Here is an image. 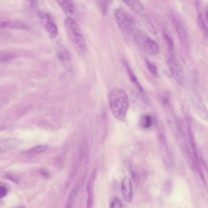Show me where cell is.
<instances>
[{"label": "cell", "mask_w": 208, "mask_h": 208, "mask_svg": "<svg viewBox=\"0 0 208 208\" xmlns=\"http://www.w3.org/2000/svg\"><path fill=\"white\" fill-rule=\"evenodd\" d=\"M109 101L114 116L120 121L125 120L129 106L128 97L126 92L121 89H114L109 93Z\"/></svg>", "instance_id": "cell-1"}, {"label": "cell", "mask_w": 208, "mask_h": 208, "mask_svg": "<svg viewBox=\"0 0 208 208\" xmlns=\"http://www.w3.org/2000/svg\"><path fill=\"white\" fill-rule=\"evenodd\" d=\"M67 34L75 50L79 54H84L87 50L85 41L81 29L74 19L67 17L64 20Z\"/></svg>", "instance_id": "cell-2"}, {"label": "cell", "mask_w": 208, "mask_h": 208, "mask_svg": "<svg viewBox=\"0 0 208 208\" xmlns=\"http://www.w3.org/2000/svg\"><path fill=\"white\" fill-rule=\"evenodd\" d=\"M115 19L123 32L132 36L140 31L139 24L131 14L124 9L118 8L115 12Z\"/></svg>", "instance_id": "cell-3"}, {"label": "cell", "mask_w": 208, "mask_h": 208, "mask_svg": "<svg viewBox=\"0 0 208 208\" xmlns=\"http://www.w3.org/2000/svg\"><path fill=\"white\" fill-rule=\"evenodd\" d=\"M123 2L130 9L133 11L141 19H142V21L145 25L146 27L151 33L154 35L157 33L156 29L152 23L144 6L140 1L131 0L124 1Z\"/></svg>", "instance_id": "cell-4"}, {"label": "cell", "mask_w": 208, "mask_h": 208, "mask_svg": "<svg viewBox=\"0 0 208 208\" xmlns=\"http://www.w3.org/2000/svg\"><path fill=\"white\" fill-rule=\"evenodd\" d=\"M135 43L148 54L156 55L160 52L158 44L141 30L132 37Z\"/></svg>", "instance_id": "cell-5"}, {"label": "cell", "mask_w": 208, "mask_h": 208, "mask_svg": "<svg viewBox=\"0 0 208 208\" xmlns=\"http://www.w3.org/2000/svg\"><path fill=\"white\" fill-rule=\"evenodd\" d=\"M168 67L174 78L180 85L184 83L185 77L181 63L173 54H170L167 59Z\"/></svg>", "instance_id": "cell-6"}, {"label": "cell", "mask_w": 208, "mask_h": 208, "mask_svg": "<svg viewBox=\"0 0 208 208\" xmlns=\"http://www.w3.org/2000/svg\"><path fill=\"white\" fill-rule=\"evenodd\" d=\"M171 18L180 42L185 48H188L189 45V37L184 24L179 16L175 12L171 13Z\"/></svg>", "instance_id": "cell-7"}, {"label": "cell", "mask_w": 208, "mask_h": 208, "mask_svg": "<svg viewBox=\"0 0 208 208\" xmlns=\"http://www.w3.org/2000/svg\"><path fill=\"white\" fill-rule=\"evenodd\" d=\"M40 21L52 38L56 37L58 33V26L50 14L46 12L40 13Z\"/></svg>", "instance_id": "cell-8"}, {"label": "cell", "mask_w": 208, "mask_h": 208, "mask_svg": "<svg viewBox=\"0 0 208 208\" xmlns=\"http://www.w3.org/2000/svg\"><path fill=\"white\" fill-rule=\"evenodd\" d=\"M121 190L124 199L128 203L131 202L132 198V187L131 180L128 177H125L123 179Z\"/></svg>", "instance_id": "cell-9"}, {"label": "cell", "mask_w": 208, "mask_h": 208, "mask_svg": "<svg viewBox=\"0 0 208 208\" xmlns=\"http://www.w3.org/2000/svg\"><path fill=\"white\" fill-rule=\"evenodd\" d=\"M1 27L2 28L15 29L26 30L28 26L21 22L15 20H6L1 23Z\"/></svg>", "instance_id": "cell-10"}, {"label": "cell", "mask_w": 208, "mask_h": 208, "mask_svg": "<svg viewBox=\"0 0 208 208\" xmlns=\"http://www.w3.org/2000/svg\"><path fill=\"white\" fill-rule=\"evenodd\" d=\"M57 3L65 14H72L75 13L76 7L75 3L71 1H58Z\"/></svg>", "instance_id": "cell-11"}, {"label": "cell", "mask_w": 208, "mask_h": 208, "mask_svg": "<svg viewBox=\"0 0 208 208\" xmlns=\"http://www.w3.org/2000/svg\"><path fill=\"white\" fill-rule=\"evenodd\" d=\"M122 62L123 63L125 67H126L129 76L131 81L136 85V86H137L139 90L141 92H143V90L142 86L140 84L137 77H136L134 73L132 71V70H131V68H130L129 65L128 63L125 59L123 60Z\"/></svg>", "instance_id": "cell-12"}, {"label": "cell", "mask_w": 208, "mask_h": 208, "mask_svg": "<svg viewBox=\"0 0 208 208\" xmlns=\"http://www.w3.org/2000/svg\"><path fill=\"white\" fill-rule=\"evenodd\" d=\"M198 103H195L196 109L197 113L199 116L203 118L204 120H208V111L205 105L202 103L201 101H197Z\"/></svg>", "instance_id": "cell-13"}, {"label": "cell", "mask_w": 208, "mask_h": 208, "mask_svg": "<svg viewBox=\"0 0 208 208\" xmlns=\"http://www.w3.org/2000/svg\"><path fill=\"white\" fill-rule=\"evenodd\" d=\"M153 120L150 115H145L141 117L139 121V125L142 128L148 129L152 126Z\"/></svg>", "instance_id": "cell-14"}, {"label": "cell", "mask_w": 208, "mask_h": 208, "mask_svg": "<svg viewBox=\"0 0 208 208\" xmlns=\"http://www.w3.org/2000/svg\"><path fill=\"white\" fill-rule=\"evenodd\" d=\"M77 192L78 188L77 187H75V188L73 189L70 192V195L68 198V201L64 208H72L75 203L76 196H77Z\"/></svg>", "instance_id": "cell-15"}, {"label": "cell", "mask_w": 208, "mask_h": 208, "mask_svg": "<svg viewBox=\"0 0 208 208\" xmlns=\"http://www.w3.org/2000/svg\"><path fill=\"white\" fill-rule=\"evenodd\" d=\"M48 146L41 145L34 147L27 152L28 154H38L44 153L48 149Z\"/></svg>", "instance_id": "cell-16"}, {"label": "cell", "mask_w": 208, "mask_h": 208, "mask_svg": "<svg viewBox=\"0 0 208 208\" xmlns=\"http://www.w3.org/2000/svg\"><path fill=\"white\" fill-rule=\"evenodd\" d=\"M145 63L147 69L153 75L156 76L157 75L158 71L156 65L147 58H145Z\"/></svg>", "instance_id": "cell-17"}, {"label": "cell", "mask_w": 208, "mask_h": 208, "mask_svg": "<svg viewBox=\"0 0 208 208\" xmlns=\"http://www.w3.org/2000/svg\"><path fill=\"white\" fill-rule=\"evenodd\" d=\"M98 7L102 15L104 16L106 14L108 9L109 5V1H100L98 3Z\"/></svg>", "instance_id": "cell-18"}, {"label": "cell", "mask_w": 208, "mask_h": 208, "mask_svg": "<svg viewBox=\"0 0 208 208\" xmlns=\"http://www.w3.org/2000/svg\"><path fill=\"white\" fill-rule=\"evenodd\" d=\"M164 36L165 41L167 43L168 48L170 54H173V52L174 49V43L172 39L165 32H164Z\"/></svg>", "instance_id": "cell-19"}, {"label": "cell", "mask_w": 208, "mask_h": 208, "mask_svg": "<svg viewBox=\"0 0 208 208\" xmlns=\"http://www.w3.org/2000/svg\"><path fill=\"white\" fill-rule=\"evenodd\" d=\"M16 54L11 53H4L1 55V61L6 62L12 60L16 57Z\"/></svg>", "instance_id": "cell-20"}, {"label": "cell", "mask_w": 208, "mask_h": 208, "mask_svg": "<svg viewBox=\"0 0 208 208\" xmlns=\"http://www.w3.org/2000/svg\"><path fill=\"white\" fill-rule=\"evenodd\" d=\"M58 57L63 62L65 63V62L69 61V56L67 51L64 50L61 51L58 53Z\"/></svg>", "instance_id": "cell-21"}, {"label": "cell", "mask_w": 208, "mask_h": 208, "mask_svg": "<svg viewBox=\"0 0 208 208\" xmlns=\"http://www.w3.org/2000/svg\"><path fill=\"white\" fill-rule=\"evenodd\" d=\"M109 208H123L121 200L118 198H114L112 201Z\"/></svg>", "instance_id": "cell-22"}, {"label": "cell", "mask_w": 208, "mask_h": 208, "mask_svg": "<svg viewBox=\"0 0 208 208\" xmlns=\"http://www.w3.org/2000/svg\"><path fill=\"white\" fill-rule=\"evenodd\" d=\"M177 126L178 131H179L181 136L182 137H185L186 135L185 131L184 125L182 120H178L177 122Z\"/></svg>", "instance_id": "cell-23"}, {"label": "cell", "mask_w": 208, "mask_h": 208, "mask_svg": "<svg viewBox=\"0 0 208 208\" xmlns=\"http://www.w3.org/2000/svg\"><path fill=\"white\" fill-rule=\"evenodd\" d=\"M8 189L6 187L4 186H1L0 187V198H4L7 194Z\"/></svg>", "instance_id": "cell-24"}, {"label": "cell", "mask_w": 208, "mask_h": 208, "mask_svg": "<svg viewBox=\"0 0 208 208\" xmlns=\"http://www.w3.org/2000/svg\"><path fill=\"white\" fill-rule=\"evenodd\" d=\"M40 173L45 178H48L49 177L50 174L49 172L47 170H44V169H42L40 171Z\"/></svg>", "instance_id": "cell-25"}, {"label": "cell", "mask_w": 208, "mask_h": 208, "mask_svg": "<svg viewBox=\"0 0 208 208\" xmlns=\"http://www.w3.org/2000/svg\"><path fill=\"white\" fill-rule=\"evenodd\" d=\"M131 176H132L133 179H137V173H136V170H135V169L133 167H131Z\"/></svg>", "instance_id": "cell-26"}, {"label": "cell", "mask_w": 208, "mask_h": 208, "mask_svg": "<svg viewBox=\"0 0 208 208\" xmlns=\"http://www.w3.org/2000/svg\"><path fill=\"white\" fill-rule=\"evenodd\" d=\"M206 16L207 19V20H208V10H207V11L206 12Z\"/></svg>", "instance_id": "cell-27"}, {"label": "cell", "mask_w": 208, "mask_h": 208, "mask_svg": "<svg viewBox=\"0 0 208 208\" xmlns=\"http://www.w3.org/2000/svg\"><path fill=\"white\" fill-rule=\"evenodd\" d=\"M24 208V207H23H23H20V208Z\"/></svg>", "instance_id": "cell-28"}]
</instances>
